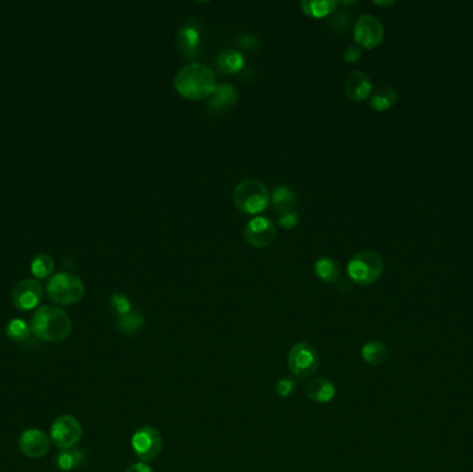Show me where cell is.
I'll return each instance as SVG.
<instances>
[{
  "label": "cell",
  "instance_id": "6da1fadb",
  "mask_svg": "<svg viewBox=\"0 0 473 472\" xmlns=\"http://www.w3.org/2000/svg\"><path fill=\"white\" fill-rule=\"evenodd\" d=\"M175 89L179 95L189 100L211 97L216 89L215 72L201 63L189 64L176 74Z\"/></svg>",
  "mask_w": 473,
  "mask_h": 472
},
{
  "label": "cell",
  "instance_id": "7a4b0ae2",
  "mask_svg": "<svg viewBox=\"0 0 473 472\" xmlns=\"http://www.w3.org/2000/svg\"><path fill=\"white\" fill-rule=\"evenodd\" d=\"M31 331L42 341L58 343L69 336L72 331V322L68 313L61 308L44 305L34 313Z\"/></svg>",
  "mask_w": 473,
  "mask_h": 472
},
{
  "label": "cell",
  "instance_id": "3957f363",
  "mask_svg": "<svg viewBox=\"0 0 473 472\" xmlns=\"http://www.w3.org/2000/svg\"><path fill=\"white\" fill-rule=\"evenodd\" d=\"M236 208L248 215H256L270 205V194L266 186L256 179H245L233 192Z\"/></svg>",
  "mask_w": 473,
  "mask_h": 472
},
{
  "label": "cell",
  "instance_id": "277c9868",
  "mask_svg": "<svg viewBox=\"0 0 473 472\" xmlns=\"http://www.w3.org/2000/svg\"><path fill=\"white\" fill-rule=\"evenodd\" d=\"M48 298L61 306H71L78 303L85 295V284L71 273H57L48 280Z\"/></svg>",
  "mask_w": 473,
  "mask_h": 472
},
{
  "label": "cell",
  "instance_id": "5b68a950",
  "mask_svg": "<svg viewBox=\"0 0 473 472\" xmlns=\"http://www.w3.org/2000/svg\"><path fill=\"white\" fill-rule=\"evenodd\" d=\"M347 273L354 283L371 285L377 283L383 273V261L375 251H361L349 261Z\"/></svg>",
  "mask_w": 473,
  "mask_h": 472
},
{
  "label": "cell",
  "instance_id": "8992f818",
  "mask_svg": "<svg viewBox=\"0 0 473 472\" xmlns=\"http://www.w3.org/2000/svg\"><path fill=\"white\" fill-rule=\"evenodd\" d=\"M320 366L317 349L309 342L293 345L288 353V367L296 378L306 379L313 377Z\"/></svg>",
  "mask_w": 473,
  "mask_h": 472
},
{
  "label": "cell",
  "instance_id": "52a82bcc",
  "mask_svg": "<svg viewBox=\"0 0 473 472\" xmlns=\"http://www.w3.org/2000/svg\"><path fill=\"white\" fill-rule=\"evenodd\" d=\"M162 445L159 431L151 425H142L132 436V447L144 463L155 460L162 452Z\"/></svg>",
  "mask_w": 473,
  "mask_h": 472
},
{
  "label": "cell",
  "instance_id": "ba28073f",
  "mask_svg": "<svg viewBox=\"0 0 473 472\" xmlns=\"http://www.w3.org/2000/svg\"><path fill=\"white\" fill-rule=\"evenodd\" d=\"M50 438L58 449L69 450L81 440L82 425L78 419L71 414L60 416L51 425Z\"/></svg>",
  "mask_w": 473,
  "mask_h": 472
},
{
  "label": "cell",
  "instance_id": "9c48e42d",
  "mask_svg": "<svg viewBox=\"0 0 473 472\" xmlns=\"http://www.w3.org/2000/svg\"><path fill=\"white\" fill-rule=\"evenodd\" d=\"M385 38V28L375 15L364 14L354 24V41L360 48H378Z\"/></svg>",
  "mask_w": 473,
  "mask_h": 472
},
{
  "label": "cell",
  "instance_id": "30bf717a",
  "mask_svg": "<svg viewBox=\"0 0 473 472\" xmlns=\"http://www.w3.org/2000/svg\"><path fill=\"white\" fill-rule=\"evenodd\" d=\"M44 298V287L38 280L27 279L17 284L13 289L11 299L17 309L32 310L35 309Z\"/></svg>",
  "mask_w": 473,
  "mask_h": 472
},
{
  "label": "cell",
  "instance_id": "8fae6325",
  "mask_svg": "<svg viewBox=\"0 0 473 472\" xmlns=\"http://www.w3.org/2000/svg\"><path fill=\"white\" fill-rule=\"evenodd\" d=\"M277 235L274 223L265 216H258L252 219L244 230V236L249 245L255 248H265L273 244Z\"/></svg>",
  "mask_w": 473,
  "mask_h": 472
},
{
  "label": "cell",
  "instance_id": "7c38bea8",
  "mask_svg": "<svg viewBox=\"0 0 473 472\" xmlns=\"http://www.w3.org/2000/svg\"><path fill=\"white\" fill-rule=\"evenodd\" d=\"M18 447L27 457L41 459L48 454L50 440L44 431L34 428L21 433L18 439Z\"/></svg>",
  "mask_w": 473,
  "mask_h": 472
},
{
  "label": "cell",
  "instance_id": "4fadbf2b",
  "mask_svg": "<svg viewBox=\"0 0 473 472\" xmlns=\"http://www.w3.org/2000/svg\"><path fill=\"white\" fill-rule=\"evenodd\" d=\"M345 91L353 101H364L373 92V82L367 74L353 71L345 79Z\"/></svg>",
  "mask_w": 473,
  "mask_h": 472
},
{
  "label": "cell",
  "instance_id": "5bb4252c",
  "mask_svg": "<svg viewBox=\"0 0 473 472\" xmlns=\"http://www.w3.org/2000/svg\"><path fill=\"white\" fill-rule=\"evenodd\" d=\"M306 396L317 403H330L335 398L336 389L328 378H314L306 383Z\"/></svg>",
  "mask_w": 473,
  "mask_h": 472
},
{
  "label": "cell",
  "instance_id": "9a60e30c",
  "mask_svg": "<svg viewBox=\"0 0 473 472\" xmlns=\"http://www.w3.org/2000/svg\"><path fill=\"white\" fill-rule=\"evenodd\" d=\"M238 100V92L230 84H222L216 86L215 92L209 97V107L216 111H222L234 105Z\"/></svg>",
  "mask_w": 473,
  "mask_h": 472
},
{
  "label": "cell",
  "instance_id": "2e32d148",
  "mask_svg": "<svg viewBox=\"0 0 473 472\" xmlns=\"http://www.w3.org/2000/svg\"><path fill=\"white\" fill-rule=\"evenodd\" d=\"M397 98L399 93L392 85H383L371 96L370 105L375 111H387L397 103Z\"/></svg>",
  "mask_w": 473,
  "mask_h": 472
},
{
  "label": "cell",
  "instance_id": "e0dca14e",
  "mask_svg": "<svg viewBox=\"0 0 473 472\" xmlns=\"http://www.w3.org/2000/svg\"><path fill=\"white\" fill-rule=\"evenodd\" d=\"M245 58L234 48H226L219 54L218 65L225 74H236L244 68Z\"/></svg>",
  "mask_w": 473,
  "mask_h": 472
},
{
  "label": "cell",
  "instance_id": "ac0fdd59",
  "mask_svg": "<svg viewBox=\"0 0 473 472\" xmlns=\"http://www.w3.org/2000/svg\"><path fill=\"white\" fill-rule=\"evenodd\" d=\"M272 206L281 215L289 211H295L296 194L289 188H277L272 194Z\"/></svg>",
  "mask_w": 473,
  "mask_h": 472
},
{
  "label": "cell",
  "instance_id": "d6986e66",
  "mask_svg": "<svg viewBox=\"0 0 473 472\" xmlns=\"http://www.w3.org/2000/svg\"><path fill=\"white\" fill-rule=\"evenodd\" d=\"M363 360L370 366H380L387 359V348L380 341H370L361 349Z\"/></svg>",
  "mask_w": 473,
  "mask_h": 472
},
{
  "label": "cell",
  "instance_id": "ffe728a7",
  "mask_svg": "<svg viewBox=\"0 0 473 472\" xmlns=\"http://www.w3.org/2000/svg\"><path fill=\"white\" fill-rule=\"evenodd\" d=\"M316 275L326 283H335L339 280L340 272L338 263L331 258H321L316 262L314 266Z\"/></svg>",
  "mask_w": 473,
  "mask_h": 472
},
{
  "label": "cell",
  "instance_id": "44dd1931",
  "mask_svg": "<svg viewBox=\"0 0 473 472\" xmlns=\"http://www.w3.org/2000/svg\"><path fill=\"white\" fill-rule=\"evenodd\" d=\"M53 270L54 259L48 254H38L31 263V272L36 279H46Z\"/></svg>",
  "mask_w": 473,
  "mask_h": 472
},
{
  "label": "cell",
  "instance_id": "7402d4cb",
  "mask_svg": "<svg viewBox=\"0 0 473 472\" xmlns=\"http://www.w3.org/2000/svg\"><path fill=\"white\" fill-rule=\"evenodd\" d=\"M336 1L333 0H323V1H303L300 3L302 8L305 10L306 14L316 17V18H321L328 15L332 13L336 7Z\"/></svg>",
  "mask_w": 473,
  "mask_h": 472
},
{
  "label": "cell",
  "instance_id": "603a6c76",
  "mask_svg": "<svg viewBox=\"0 0 473 472\" xmlns=\"http://www.w3.org/2000/svg\"><path fill=\"white\" fill-rule=\"evenodd\" d=\"M119 330L124 331L125 334H135L140 330L144 324V319L142 315L138 312H129L126 315H121L116 319Z\"/></svg>",
  "mask_w": 473,
  "mask_h": 472
},
{
  "label": "cell",
  "instance_id": "cb8c5ba5",
  "mask_svg": "<svg viewBox=\"0 0 473 472\" xmlns=\"http://www.w3.org/2000/svg\"><path fill=\"white\" fill-rule=\"evenodd\" d=\"M85 460L82 452L75 450V449H69V450H64L58 457H57V464L58 468L62 471H69L75 467H78L79 464H82V461Z\"/></svg>",
  "mask_w": 473,
  "mask_h": 472
},
{
  "label": "cell",
  "instance_id": "d4e9b609",
  "mask_svg": "<svg viewBox=\"0 0 473 472\" xmlns=\"http://www.w3.org/2000/svg\"><path fill=\"white\" fill-rule=\"evenodd\" d=\"M31 327L21 319H14L11 320L7 327H6V335L15 342H21L28 339V336L31 335Z\"/></svg>",
  "mask_w": 473,
  "mask_h": 472
},
{
  "label": "cell",
  "instance_id": "484cf974",
  "mask_svg": "<svg viewBox=\"0 0 473 472\" xmlns=\"http://www.w3.org/2000/svg\"><path fill=\"white\" fill-rule=\"evenodd\" d=\"M178 41L179 45L182 46L183 50L186 51H191L192 48H196V45L199 44V34L195 28L192 27H185L179 35H178Z\"/></svg>",
  "mask_w": 473,
  "mask_h": 472
},
{
  "label": "cell",
  "instance_id": "4316f807",
  "mask_svg": "<svg viewBox=\"0 0 473 472\" xmlns=\"http://www.w3.org/2000/svg\"><path fill=\"white\" fill-rule=\"evenodd\" d=\"M111 305L115 309V312H116L118 316L126 315V313L132 312V303H131L129 298L125 296L124 294H119V292L112 294L111 295Z\"/></svg>",
  "mask_w": 473,
  "mask_h": 472
},
{
  "label": "cell",
  "instance_id": "83f0119b",
  "mask_svg": "<svg viewBox=\"0 0 473 472\" xmlns=\"http://www.w3.org/2000/svg\"><path fill=\"white\" fill-rule=\"evenodd\" d=\"M296 383L292 378H281L276 383V392L280 398H289L295 392Z\"/></svg>",
  "mask_w": 473,
  "mask_h": 472
},
{
  "label": "cell",
  "instance_id": "f1b7e54d",
  "mask_svg": "<svg viewBox=\"0 0 473 472\" xmlns=\"http://www.w3.org/2000/svg\"><path fill=\"white\" fill-rule=\"evenodd\" d=\"M279 222H280V225H281L284 229H286V230L293 229V228L298 225V222H299V215H298L296 211L285 212V214H281V215H280Z\"/></svg>",
  "mask_w": 473,
  "mask_h": 472
},
{
  "label": "cell",
  "instance_id": "f546056e",
  "mask_svg": "<svg viewBox=\"0 0 473 472\" xmlns=\"http://www.w3.org/2000/svg\"><path fill=\"white\" fill-rule=\"evenodd\" d=\"M361 53H363V50H361V48H360L359 45H350L349 48L345 50L343 58H345V61H347V63H356V61L360 60Z\"/></svg>",
  "mask_w": 473,
  "mask_h": 472
},
{
  "label": "cell",
  "instance_id": "4dcf8cb0",
  "mask_svg": "<svg viewBox=\"0 0 473 472\" xmlns=\"http://www.w3.org/2000/svg\"><path fill=\"white\" fill-rule=\"evenodd\" d=\"M125 472H154L151 466L148 463H144V461H140V463H135L132 466H129L126 468Z\"/></svg>",
  "mask_w": 473,
  "mask_h": 472
},
{
  "label": "cell",
  "instance_id": "1f68e13d",
  "mask_svg": "<svg viewBox=\"0 0 473 472\" xmlns=\"http://www.w3.org/2000/svg\"><path fill=\"white\" fill-rule=\"evenodd\" d=\"M375 4H379V6H387V4H393V1H382V3H379V1H374Z\"/></svg>",
  "mask_w": 473,
  "mask_h": 472
}]
</instances>
